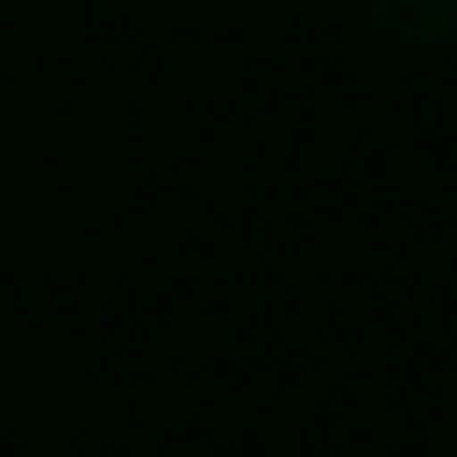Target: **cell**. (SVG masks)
Wrapping results in <instances>:
<instances>
[{
    "label": "cell",
    "instance_id": "cell-1",
    "mask_svg": "<svg viewBox=\"0 0 457 457\" xmlns=\"http://www.w3.org/2000/svg\"><path fill=\"white\" fill-rule=\"evenodd\" d=\"M393 43L407 50H436V43H457V0H357Z\"/></svg>",
    "mask_w": 457,
    "mask_h": 457
}]
</instances>
